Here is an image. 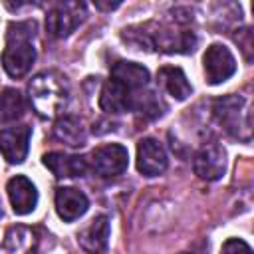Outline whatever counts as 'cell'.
<instances>
[{"mask_svg":"<svg viewBox=\"0 0 254 254\" xmlns=\"http://www.w3.org/2000/svg\"><path fill=\"white\" fill-rule=\"evenodd\" d=\"M28 97L42 119H56L69 101L67 79L56 71H40L28 83Z\"/></svg>","mask_w":254,"mask_h":254,"instance_id":"2","label":"cell"},{"mask_svg":"<svg viewBox=\"0 0 254 254\" xmlns=\"http://www.w3.org/2000/svg\"><path fill=\"white\" fill-rule=\"evenodd\" d=\"M26 111L24 97L18 89L6 87L0 91V123H12L20 119Z\"/></svg>","mask_w":254,"mask_h":254,"instance_id":"20","label":"cell"},{"mask_svg":"<svg viewBox=\"0 0 254 254\" xmlns=\"http://www.w3.org/2000/svg\"><path fill=\"white\" fill-rule=\"evenodd\" d=\"M109 230V218L105 214H99L77 234V242L87 254H101L107 250Z\"/></svg>","mask_w":254,"mask_h":254,"instance_id":"15","label":"cell"},{"mask_svg":"<svg viewBox=\"0 0 254 254\" xmlns=\"http://www.w3.org/2000/svg\"><path fill=\"white\" fill-rule=\"evenodd\" d=\"M202 65H204V77L210 85L230 79L236 71V60L232 52L222 44H212L206 48L202 56Z\"/></svg>","mask_w":254,"mask_h":254,"instance_id":"7","label":"cell"},{"mask_svg":"<svg viewBox=\"0 0 254 254\" xmlns=\"http://www.w3.org/2000/svg\"><path fill=\"white\" fill-rule=\"evenodd\" d=\"M6 190H8V198H10V204H12V210L20 216L24 214H30L36 204H38V190L34 187V183L24 177V175H16L8 181L6 185Z\"/></svg>","mask_w":254,"mask_h":254,"instance_id":"11","label":"cell"},{"mask_svg":"<svg viewBox=\"0 0 254 254\" xmlns=\"http://www.w3.org/2000/svg\"><path fill=\"white\" fill-rule=\"evenodd\" d=\"M123 38L137 44L143 50H157V52H165V54H190V52H194V48L198 44V38L194 32H190V30L175 32L173 28L155 24V22H147L143 26L129 28V30H125Z\"/></svg>","mask_w":254,"mask_h":254,"instance_id":"1","label":"cell"},{"mask_svg":"<svg viewBox=\"0 0 254 254\" xmlns=\"http://www.w3.org/2000/svg\"><path fill=\"white\" fill-rule=\"evenodd\" d=\"M54 135H56V139H60L62 143H65L69 147H81V145H85V139H87L85 127H83L81 119L75 115L60 117L54 125Z\"/></svg>","mask_w":254,"mask_h":254,"instance_id":"19","label":"cell"},{"mask_svg":"<svg viewBox=\"0 0 254 254\" xmlns=\"http://www.w3.org/2000/svg\"><path fill=\"white\" fill-rule=\"evenodd\" d=\"M87 16V6L83 2H58L48 10L46 16V32L50 38H65L69 36Z\"/></svg>","mask_w":254,"mask_h":254,"instance_id":"5","label":"cell"},{"mask_svg":"<svg viewBox=\"0 0 254 254\" xmlns=\"http://www.w3.org/2000/svg\"><path fill=\"white\" fill-rule=\"evenodd\" d=\"M121 2H113V4H103V2H95V8H99V10H113V8H117Z\"/></svg>","mask_w":254,"mask_h":254,"instance_id":"24","label":"cell"},{"mask_svg":"<svg viewBox=\"0 0 254 254\" xmlns=\"http://www.w3.org/2000/svg\"><path fill=\"white\" fill-rule=\"evenodd\" d=\"M183 254H187V252H183Z\"/></svg>","mask_w":254,"mask_h":254,"instance_id":"25","label":"cell"},{"mask_svg":"<svg viewBox=\"0 0 254 254\" xmlns=\"http://www.w3.org/2000/svg\"><path fill=\"white\" fill-rule=\"evenodd\" d=\"M234 40H236V42L242 46V52H244L246 60L250 62V50H252V30H250V28L240 30V32L234 36Z\"/></svg>","mask_w":254,"mask_h":254,"instance_id":"23","label":"cell"},{"mask_svg":"<svg viewBox=\"0 0 254 254\" xmlns=\"http://www.w3.org/2000/svg\"><path fill=\"white\" fill-rule=\"evenodd\" d=\"M129 165V151L119 143H107L101 147H95L89 155V167L105 179L119 177L125 173Z\"/></svg>","mask_w":254,"mask_h":254,"instance_id":"6","label":"cell"},{"mask_svg":"<svg viewBox=\"0 0 254 254\" xmlns=\"http://www.w3.org/2000/svg\"><path fill=\"white\" fill-rule=\"evenodd\" d=\"M133 111L141 113V115L147 117V119H155V117H161V115H163L165 103L161 101V97H159L157 91L139 89V91L135 93V99H133Z\"/></svg>","mask_w":254,"mask_h":254,"instance_id":"21","label":"cell"},{"mask_svg":"<svg viewBox=\"0 0 254 254\" xmlns=\"http://www.w3.org/2000/svg\"><path fill=\"white\" fill-rule=\"evenodd\" d=\"M212 113L216 123L234 139L250 141V111H248V101L242 95H222L214 99L212 103Z\"/></svg>","mask_w":254,"mask_h":254,"instance_id":"4","label":"cell"},{"mask_svg":"<svg viewBox=\"0 0 254 254\" xmlns=\"http://www.w3.org/2000/svg\"><path fill=\"white\" fill-rule=\"evenodd\" d=\"M42 163L54 173L56 179H75V177H83L89 169L87 161L79 155H67V153H60V151H52L46 153L42 157Z\"/></svg>","mask_w":254,"mask_h":254,"instance_id":"13","label":"cell"},{"mask_svg":"<svg viewBox=\"0 0 254 254\" xmlns=\"http://www.w3.org/2000/svg\"><path fill=\"white\" fill-rule=\"evenodd\" d=\"M169 165L165 147L153 139V137H145L139 141L137 145V169L141 175L145 177H157L161 173H165Z\"/></svg>","mask_w":254,"mask_h":254,"instance_id":"10","label":"cell"},{"mask_svg":"<svg viewBox=\"0 0 254 254\" xmlns=\"http://www.w3.org/2000/svg\"><path fill=\"white\" fill-rule=\"evenodd\" d=\"M192 169L202 181H218L226 171V151L218 143H204L194 153Z\"/></svg>","mask_w":254,"mask_h":254,"instance_id":"8","label":"cell"},{"mask_svg":"<svg viewBox=\"0 0 254 254\" xmlns=\"http://www.w3.org/2000/svg\"><path fill=\"white\" fill-rule=\"evenodd\" d=\"M111 79L119 81L121 85L129 87L131 91L145 89L149 85V69L135 62H115L111 65Z\"/></svg>","mask_w":254,"mask_h":254,"instance_id":"16","label":"cell"},{"mask_svg":"<svg viewBox=\"0 0 254 254\" xmlns=\"http://www.w3.org/2000/svg\"><path fill=\"white\" fill-rule=\"evenodd\" d=\"M157 79H159L161 87L177 101H185L192 93V85L189 83L185 71L177 65H163L157 71Z\"/></svg>","mask_w":254,"mask_h":254,"instance_id":"17","label":"cell"},{"mask_svg":"<svg viewBox=\"0 0 254 254\" xmlns=\"http://www.w3.org/2000/svg\"><path fill=\"white\" fill-rule=\"evenodd\" d=\"M89 206L87 196L73 187H60L56 190V212L62 220L73 222L85 214Z\"/></svg>","mask_w":254,"mask_h":254,"instance_id":"14","label":"cell"},{"mask_svg":"<svg viewBox=\"0 0 254 254\" xmlns=\"http://www.w3.org/2000/svg\"><path fill=\"white\" fill-rule=\"evenodd\" d=\"M30 137H32V127L30 125H16V127H6L0 131V153L2 157L18 165L26 159L28 149H30Z\"/></svg>","mask_w":254,"mask_h":254,"instance_id":"9","label":"cell"},{"mask_svg":"<svg viewBox=\"0 0 254 254\" xmlns=\"http://www.w3.org/2000/svg\"><path fill=\"white\" fill-rule=\"evenodd\" d=\"M36 22H12L6 34V48L2 52V67L10 77H24L36 60Z\"/></svg>","mask_w":254,"mask_h":254,"instance_id":"3","label":"cell"},{"mask_svg":"<svg viewBox=\"0 0 254 254\" xmlns=\"http://www.w3.org/2000/svg\"><path fill=\"white\" fill-rule=\"evenodd\" d=\"M220 254H252V248L240 238H228L222 244Z\"/></svg>","mask_w":254,"mask_h":254,"instance_id":"22","label":"cell"},{"mask_svg":"<svg viewBox=\"0 0 254 254\" xmlns=\"http://www.w3.org/2000/svg\"><path fill=\"white\" fill-rule=\"evenodd\" d=\"M0 254H38L36 230L28 226H12L6 232L4 246Z\"/></svg>","mask_w":254,"mask_h":254,"instance_id":"18","label":"cell"},{"mask_svg":"<svg viewBox=\"0 0 254 254\" xmlns=\"http://www.w3.org/2000/svg\"><path fill=\"white\" fill-rule=\"evenodd\" d=\"M137 91H131L129 87L121 85L115 79H107L101 87L99 93V107L105 113H125V111H133V99H135Z\"/></svg>","mask_w":254,"mask_h":254,"instance_id":"12","label":"cell"}]
</instances>
